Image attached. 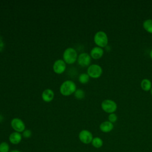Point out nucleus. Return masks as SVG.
Returning <instances> with one entry per match:
<instances>
[{
	"instance_id": "obj_1",
	"label": "nucleus",
	"mask_w": 152,
	"mask_h": 152,
	"mask_svg": "<svg viewBox=\"0 0 152 152\" xmlns=\"http://www.w3.org/2000/svg\"><path fill=\"white\" fill-rule=\"evenodd\" d=\"M76 85L71 80H66L62 83L59 87V91L61 94L64 96H68L74 93L76 90Z\"/></svg>"
},
{
	"instance_id": "obj_2",
	"label": "nucleus",
	"mask_w": 152,
	"mask_h": 152,
	"mask_svg": "<svg viewBox=\"0 0 152 152\" xmlns=\"http://www.w3.org/2000/svg\"><path fill=\"white\" fill-rule=\"evenodd\" d=\"M77 58V52L72 48H66L63 53V60L66 64H72L76 62Z\"/></svg>"
},
{
	"instance_id": "obj_3",
	"label": "nucleus",
	"mask_w": 152,
	"mask_h": 152,
	"mask_svg": "<svg viewBox=\"0 0 152 152\" xmlns=\"http://www.w3.org/2000/svg\"><path fill=\"white\" fill-rule=\"evenodd\" d=\"M108 37L107 34L103 31L96 32L94 36V42L97 46L100 48H105L108 44Z\"/></svg>"
},
{
	"instance_id": "obj_4",
	"label": "nucleus",
	"mask_w": 152,
	"mask_h": 152,
	"mask_svg": "<svg viewBox=\"0 0 152 152\" xmlns=\"http://www.w3.org/2000/svg\"><path fill=\"white\" fill-rule=\"evenodd\" d=\"M117 104L111 99L104 100L101 103V107L103 111L107 113H114L117 109Z\"/></svg>"
},
{
	"instance_id": "obj_5",
	"label": "nucleus",
	"mask_w": 152,
	"mask_h": 152,
	"mask_svg": "<svg viewBox=\"0 0 152 152\" xmlns=\"http://www.w3.org/2000/svg\"><path fill=\"white\" fill-rule=\"evenodd\" d=\"M103 72L102 67L98 64H91L87 68V74L93 78H99Z\"/></svg>"
},
{
	"instance_id": "obj_6",
	"label": "nucleus",
	"mask_w": 152,
	"mask_h": 152,
	"mask_svg": "<svg viewBox=\"0 0 152 152\" xmlns=\"http://www.w3.org/2000/svg\"><path fill=\"white\" fill-rule=\"evenodd\" d=\"M11 126L12 128L18 132H23L26 129V125L24 122L20 118H13L11 121Z\"/></svg>"
},
{
	"instance_id": "obj_7",
	"label": "nucleus",
	"mask_w": 152,
	"mask_h": 152,
	"mask_svg": "<svg viewBox=\"0 0 152 152\" xmlns=\"http://www.w3.org/2000/svg\"><path fill=\"white\" fill-rule=\"evenodd\" d=\"M79 140L81 142L85 144H88L91 143L93 139L92 133L87 129H83L78 134Z\"/></svg>"
},
{
	"instance_id": "obj_8",
	"label": "nucleus",
	"mask_w": 152,
	"mask_h": 152,
	"mask_svg": "<svg viewBox=\"0 0 152 152\" xmlns=\"http://www.w3.org/2000/svg\"><path fill=\"white\" fill-rule=\"evenodd\" d=\"M91 58L89 54L86 52L80 53L77 58V62L79 65L82 67L89 66L91 63Z\"/></svg>"
},
{
	"instance_id": "obj_9",
	"label": "nucleus",
	"mask_w": 152,
	"mask_h": 152,
	"mask_svg": "<svg viewBox=\"0 0 152 152\" xmlns=\"http://www.w3.org/2000/svg\"><path fill=\"white\" fill-rule=\"evenodd\" d=\"M66 66V63L64 60L58 59L53 65V70L56 74H61L65 71Z\"/></svg>"
},
{
	"instance_id": "obj_10",
	"label": "nucleus",
	"mask_w": 152,
	"mask_h": 152,
	"mask_svg": "<svg viewBox=\"0 0 152 152\" xmlns=\"http://www.w3.org/2000/svg\"><path fill=\"white\" fill-rule=\"evenodd\" d=\"M104 54V50L103 48L99 46H95L92 48L90 51V56L93 59H99L101 58Z\"/></svg>"
},
{
	"instance_id": "obj_11",
	"label": "nucleus",
	"mask_w": 152,
	"mask_h": 152,
	"mask_svg": "<svg viewBox=\"0 0 152 152\" xmlns=\"http://www.w3.org/2000/svg\"><path fill=\"white\" fill-rule=\"evenodd\" d=\"M99 128L102 132L104 133H108L113 129L114 125L109 121H106L100 124Z\"/></svg>"
},
{
	"instance_id": "obj_12",
	"label": "nucleus",
	"mask_w": 152,
	"mask_h": 152,
	"mask_svg": "<svg viewBox=\"0 0 152 152\" xmlns=\"http://www.w3.org/2000/svg\"><path fill=\"white\" fill-rule=\"evenodd\" d=\"M42 98L44 102H50L54 98V92L51 89H45L42 94Z\"/></svg>"
},
{
	"instance_id": "obj_13",
	"label": "nucleus",
	"mask_w": 152,
	"mask_h": 152,
	"mask_svg": "<svg viewBox=\"0 0 152 152\" xmlns=\"http://www.w3.org/2000/svg\"><path fill=\"white\" fill-rule=\"evenodd\" d=\"M22 140V135L20 132H13L9 136V141L12 144H19Z\"/></svg>"
},
{
	"instance_id": "obj_14",
	"label": "nucleus",
	"mask_w": 152,
	"mask_h": 152,
	"mask_svg": "<svg viewBox=\"0 0 152 152\" xmlns=\"http://www.w3.org/2000/svg\"><path fill=\"white\" fill-rule=\"evenodd\" d=\"M141 87L145 91H150L152 88V83L151 81L147 78H144L141 81Z\"/></svg>"
},
{
	"instance_id": "obj_15",
	"label": "nucleus",
	"mask_w": 152,
	"mask_h": 152,
	"mask_svg": "<svg viewBox=\"0 0 152 152\" xmlns=\"http://www.w3.org/2000/svg\"><path fill=\"white\" fill-rule=\"evenodd\" d=\"M92 145L96 148H101L103 145V141L102 139L99 137H96L93 138L92 141H91Z\"/></svg>"
},
{
	"instance_id": "obj_16",
	"label": "nucleus",
	"mask_w": 152,
	"mask_h": 152,
	"mask_svg": "<svg viewBox=\"0 0 152 152\" xmlns=\"http://www.w3.org/2000/svg\"><path fill=\"white\" fill-rule=\"evenodd\" d=\"M142 27L145 31L152 34V19H147L144 21Z\"/></svg>"
},
{
	"instance_id": "obj_17",
	"label": "nucleus",
	"mask_w": 152,
	"mask_h": 152,
	"mask_svg": "<svg viewBox=\"0 0 152 152\" xmlns=\"http://www.w3.org/2000/svg\"><path fill=\"white\" fill-rule=\"evenodd\" d=\"M90 79L89 75L87 73H82L78 76V81L81 84H86L88 82Z\"/></svg>"
},
{
	"instance_id": "obj_18",
	"label": "nucleus",
	"mask_w": 152,
	"mask_h": 152,
	"mask_svg": "<svg viewBox=\"0 0 152 152\" xmlns=\"http://www.w3.org/2000/svg\"><path fill=\"white\" fill-rule=\"evenodd\" d=\"M74 96L77 99L81 100L85 97V92L83 91V90L81 88H78L75 90L74 93Z\"/></svg>"
},
{
	"instance_id": "obj_19",
	"label": "nucleus",
	"mask_w": 152,
	"mask_h": 152,
	"mask_svg": "<svg viewBox=\"0 0 152 152\" xmlns=\"http://www.w3.org/2000/svg\"><path fill=\"white\" fill-rule=\"evenodd\" d=\"M10 146L7 142H2L0 144V152H9Z\"/></svg>"
},
{
	"instance_id": "obj_20",
	"label": "nucleus",
	"mask_w": 152,
	"mask_h": 152,
	"mask_svg": "<svg viewBox=\"0 0 152 152\" xmlns=\"http://www.w3.org/2000/svg\"><path fill=\"white\" fill-rule=\"evenodd\" d=\"M118 120V116L115 113H110L108 116V121L110 122H112V124L116 122Z\"/></svg>"
},
{
	"instance_id": "obj_21",
	"label": "nucleus",
	"mask_w": 152,
	"mask_h": 152,
	"mask_svg": "<svg viewBox=\"0 0 152 152\" xmlns=\"http://www.w3.org/2000/svg\"><path fill=\"white\" fill-rule=\"evenodd\" d=\"M23 137H24V138H30L31 136V132L30 130L29 129H25L23 132Z\"/></svg>"
},
{
	"instance_id": "obj_22",
	"label": "nucleus",
	"mask_w": 152,
	"mask_h": 152,
	"mask_svg": "<svg viewBox=\"0 0 152 152\" xmlns=\"http://www.w3.org/2000/svg\"><path fill=\"white\" fill-rule=\"evenodd\" d=\"M4 48V42L0 39V52H1Z\"/></svg>"
},
{
	"instance_id": "obj_23",
	"label": "nucleus",
	"mask_w": 152,
	"mask_h": 152,
	"mask_svg": "<svg viewBox=\"0 0 152 152\" xmlns=\"http://www.w3.org/2000/svg\"><path fill=\"white\" fill-rule=\"evenodd\" d=\"M10 152H21V151L18 150H12V151H11Z\"/></svg>"
},
{
	"instance_id": "obj_24",
	"label": "nucleus",
	"mask_w": 152,
	"mask_h": 152,
	"mask_svg": "<svg viewBox=\"0 0 152 152\" xmlns=\"http://www.w3.org/2000/svg\"><path fill=\"white\" fill-rule=\"evenodd\" d=\"M150 56L151 59H152V49L150 50Z\"/></svg>"
},
{
	"instance_id": "obj_25",
	"label": "nucleus",
	"mask_w": 152,
	"mask_h": 152,
	"mask_svg": "<svg viewBox=\"0 0 152 152\" xmlns=\"http://www.w3.org/2000/svg\"><path fill=\"white\" fill-rule=\"evenodd\" d=\"M150 93H151V96H152V88H151V90H150Z\"/></svg>"
}]
</instances>
